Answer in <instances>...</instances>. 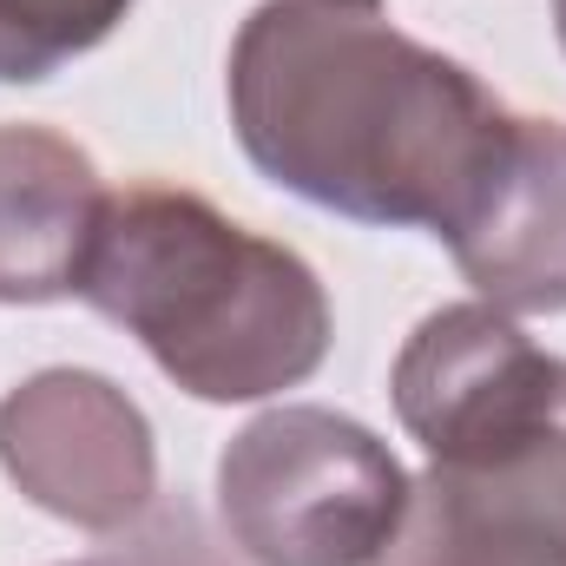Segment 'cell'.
Returning a JSON list of instances; mask_svg holds the SVG:
<instances>
[{"mask_svg": "<svg viewBox=\"0 0 566 566\" xmlns=\"http://www.w3.org/2000/svg\"><path fill=\"white\" fill-rule=\"evenodd\" d=\"M224 93L244 158L277 191L441 244L468 224L521 119L461 60L343 0L251 7Z\"/></svg>", "mask_w": 566, "mask_h": 566, "instance_id": "6da1fadb", "label": "cell"}, {"mask_svg": "<svg viewBox=\"0 0 566 566\" xmlns=\"http://www.w3.org/2000/svg\"><path fill=\"white\" fill-rule=\"evenodd\" d=\"M80 296L198 402L283 396L323 369L336 336L323 277L290 244L158 178L106 198Z\"/></svg>", "mask_w": 566, "mask_h": 566, "instance_id": "7a4b0ae2", "label": "cell"}, {"mask_svg": "<svg viewBox=\"0 0 566 566\" xmlns=\"http://www.w3.org/2000/svg\"><path fill=\"white\" fill-rule=\"evenodd\" d=\"M409 468L356 416L283 402L218 454V521L251 566H376L409 514Z\"/></svg>", "mask_w": 566, "mask_h": 566, "instance_id": "3957f363", "label": "cell"}, {"mask_svg": "<svg viewBox=\"0 0 566 566\" xmlns=\"http://www.w3.org/2000/svg\"><path fill=\"white\" fill-rule=\"evenodd\" d=\"M389 396L428 468L507 474L566 454V356H547L494 303L422 316L389 369Z\"/></svg>", "mask_w": 566, "mask_h": 566, "instance_id": "277c9868", "label": "cell"}, {"mask_svg": "<svg viewBox=\"0 0 566 566\" xmlns=\"http://www.w3.org/2000/svg\"><path fill=\"white\" fill-rule=\"evenodd\" d=\"M0 474L80 534H126L158 507L151 422L99 369H33L0 396Z\"/></svg>", "mask_w": 566, "mask_h": 566, "instance_id": "5b68a950", "label": "cell"}, {"mask_svg": "<svg viewBox=\"0 0 566 566\" xmlns=\"http://www.w3.org/2000/svg\"><path fill=\"white\" fill-rule=\"evenodd\" d=\"M448 258L481 290V303L507 316H560L566 310V126L514 119L488 191L468 224L448 238Z\"/></svg>", "mask_w": 566, "mask_h": 566, "instance_id": "8992f818", "label": "cell"}, {"mask_svg": "<svg viewBox=\"0 0 566 566\" xmlns=\"http://www.w3.org/2000/svg\"><path fill=\"white\" fill-rule=\"evenodd\" d=\"M106 178L86 145L53 126H0V303H60L80 296Z\"/></svg>", "mask_w": 566, "mask_h": 566, "instance_id": "52a82bcc", "label": "cell"}, {"mask_svg": "<svg viewBox=\"0 0 566 566\" xmlns=\"http://www.w3.org/2000/svg\"><path fill=\"white\" fill-rule=\"evenodd\" d=\"M376 566H566V454L507 474L428 468Z\"/></svg>", "mask_w": 566, "mask_h": 566, "instance_id": "ba28073f", "label": "cell"}, {"mask_svg": "<svg viewBox=\"0 0 566 566\" xmlns=\"http://www.w3.org/2000/svg\"><path fill=\"white\" fill-rule=\"evenodd\" d=\"M133 0H0V86H40L126 27Z\"/></svg>", "mask_w": 566, "mask_h": 566, "instance_id": "9c48e42d", "label": "cell"}, {"mask_svg": "<svg viewBox=\"0 0 566 566\" xmlns=\"http://www.w3.org/2000/svg\"><path fill=\"white\" fill-rule=\"evenodd\" d=\"M73 566H251V560L231 541H218L191 507H151L139 527H126V547Z\"/></svg>", "mask_w": 566, "mask_h": 566, "instance_id": "30bf717a", "label": "cell"}, {"mask_svg": "<svg viewBox=\"0 0 566 566\" xmlns=\"http://www.w3.org/2000/svg\"><path fill=\"white\" fill-rule=\"evenodd\" d=\"M554 27H560V46H566V0H554Z\"/></svg>", "mask_w": 566, "mask_h": 566, "instance_id": "8fae6325", "label": "cell"}, {"mask_svg": "<svg viewBox=\"0 0 566 566\" xmlns=\"http://www.w3.org/2000/svg\"><path fill=\"white\" fill-rule=\"evenodd\" d=\"M343 7H382V0H343Z\"/></svg>", "mask_w": 566, "mask_h": 566, "instance_id": "7c38bea8", "label": "cell"}]
</instances>
